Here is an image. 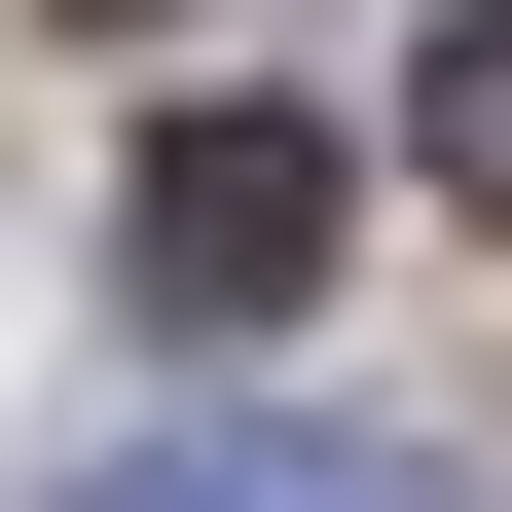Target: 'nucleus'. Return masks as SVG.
Segmentation results:
<instances>
[{"instance_id":"obj_1","label":"nucleus","mask_w":512,"mask_h":512,"mask_svg":"<svg viewBox=\"0 0 512 512\" xmlns=\"http://www.w3.org/2000/svg\"><path fill=\"white\" fill-rule=\"evenodd\" d=\"M147 293H183V330L330 293V110H293V74H256V110H147Z\"/></svg>"},{"instance_id":"obj_2","label":"nucleus","mask_w":512,"mask_h":512,"mask_svg":"<svg viewBox=\"0 0 512 512\" xmlns=\"http://www.w3.org/2000/svg\"><path fill=\"white\" fill-rule=\"evenodd\" d=\"M74 512H403V476H330V439H147V476H74Z\"/></svg>"},{"instance_id":"obj_3","label":"nucleus","mask_w":512,"mask_h":512,"mask_svg":"<svg viewBox=\"0 0 512 512\" xmlns=\"http://www.w3.org/2000/svg\"><path fill=\"white\" fill-rule=\"evenodd\" d=\"M403 147H439V183H476V220H512V0H476V37H439V110H403Z\"/></svg>"}]
</instances>
